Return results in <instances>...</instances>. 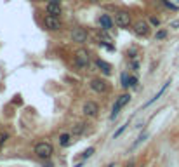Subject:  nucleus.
Segmentation results:
<instances>
[{
	"mask_svg": "<svg viewBox=\"0 0 179 167\" xmlns=\"http://www.w3.org/2000/svg\"><path fill=\"white\" fill-rule=\"evenodd\" d=\"M150 21H151V25H155V26H158V19H157V18H151V19H150Z\"/></svg>",
	"mask_w": 179,
	"mask_h": 167,
	"instance_id": "a878e982",
	"label": "nucleus"
},
{
	"mask_svg": "<svg viewBox=\"0 0 179 167\" xmlns=\"http://www.w3.org/2000/svg\"><path fill=\"white\" fill-rule=\"evenodd\" d=\"M44 25L47 30L51 31H59L61 30V21H59V18H56V16H45L44 18Z\"/></svg>",
	"mask_w": 179,
	"mask_h": 167,
	"instance_id": "39448f33",
	"label": "nucleus"
},
{
	"mask_svg": "<svg viewBox=\"0 0 179 167\" xmlns=\"http://www.w3.org/2000/svg\"><path fill=\"white\" fill-rule=\"evenodd\" d=\"M97 21H99V26L103 28L105 31L111 30V28H113V23H115L113 18H111V16H108V14H101Z\"/></svg>",
	"mask_w": 179,
	"mask_h": 167,
	"instance_id": "1a4fd4ad",
	"label": "nucleus"
},
{
	"mask_svg": "<svg viewBox=\"0 0 179 167\" xmlns=\"http://www.w3.org/2000/svg\"><path fill=\"white\" fill-rule=\"evenodd\" d=\"M59 145L61 146H70L71 145V134L70 132H63L59 136Z\"/></svg>",
	"mask_w": 179,
	"mask_h": 167,
	"instance_id": "4468645a",
	"label": "nucleus"
},
{
	"mask_svg": "<svg viewBox=\"0 0 179 167\" xmlns=\"http://www.w3.org/2000/svg\"><path fill=\"white\" fill-rule=\"evenodd\" d=\"M85 131V124H75L73 127H71V134H77V136H80V134H82V132Z\"/></svg>",
	"mask_w": 179,
	"mask_h": 167,
	"instance_id": "2eb2a0df",
	"label": "nucleus"
},
{
	"mask_svg": "<svg viewBox=\"0 0 179 167\" xmlns=\"http://www.w3.org/2000/svg\"><path fill=\"white\" fill-rule=\"evenodd\" d=\"M71 40L77 42V44H83V42H87V30L82 26H75L71 30Z\"/></svg>",
	"mask_w": 179,
	"mask_h": 167,
	"instance_id": "20e7f679",
	"label": "nucleus"
},
{
	"mask_svg": "<svg viewBox=\"0 0 179 167\" xmlns=\"http://www.w3.org/2000/svg\"><path fill=\"white\" fill-rule=\"evenodd\" d=\"M61 12H63L61 4H52V2H49L47 4V14L49 16H56V18H59Z\"/></svg>",
	"mask_w": 179,
	"mask_h": 167,
	"instance_id": "9b49d317",
	"label": "nucleus"
},
{
	"mask_svg": "<svg viewBox=\"0 0 179 167\" xmlns=\"http://www.w3.org/2000/svg\"><path fill=\"white\" fill-rule=\"evenodd\" d=\"M129 82H131L129 73H122V75H120V84H122V87H129Z\"/></svg>",
	"mask_w": 179,
	"mask_h": 167,
	"instance_id": "a211bd4d",
	"label": "nucleus"
},
{
	"mask_svg": "<svg viewBox=\"0 0 179 167\" xmlns=\"http://www.w3.org/2000/svg\"><path fill=\"white\" fill-rule=\"evenodd\" d=\"M162 4H163V5H165V7H167V9H172V11H177V9H179V7H177V5H176V4H170V2H169V0H162Z\"/></svg>",
	"mask_w": 179,
	"mask_h": 167,
	"instance_id": "412c9836",
	"label": "nucleus"
},
{
	"mask_svg": "<svg viewBox=\"0 0 179 167\" xmlns=\"http://www.w3.org/2000/svg\"><path fill=\"white\" fill-rule=\"evenodd\" d=\"M49 2H52V4H59V0H49Z\"/></svg>",
	"mask_w": 179,
	"mask_h": 167,
	"instance_id": "c85d7f7f",
	"label": "nucleus"
},
{
	"mask_svg": "<svg viewBox=\"0 0 179 167\" xmlns=\"http://www.w3.org/2000/svg\"><path fill=\"white\" fill-rule=\"evenodd\" d=\"M170 26H172V28H179V21H174L172 25H170Z\"/></svg>",
	"mask_w": 179,
	"mask_h": 167,
	"instance_id": "bb28decb",
	"label": "nucleus"
},
{
	"mask_svg": "<svg viewBox=\"0 0 179 167\" xmlns=\"http://www.w3.org/2000/svg\"><path fill=\"white\" fill-rule=\"evenodd\" d=\"M165 37H167V31L165 30H160L157 33V40H162V38H165Z\"/></svg>",
	"mask_w": 179,
	"mask_h": 167,
	"instance_id": "4be33fe9",
	"label": "nucleus"
},
{
	"mask_svg": "<svg viewBox=\"0 0 179 167\" xmlns=\"http://www.w3.org/2000/svg\"><path fill=\"white\" fill-rule=\"evenodd\" d=\"M131 68H132V70H137V68H139V63H137V61H132V63H131Z\"/></svg>",
	"mask_w": 179,
	"mask_h": 167,
	"instance_id": "b1692460",
	"label": "nucleus"
},
{
	"mask_svg": "<svg viewBox=\"0 0 179 167\" xmlns=\"http://www.w3.org/2000/svg\"><path fill=\"white\" fill-rule=\"evenodd\" d=\"M83 115L89 117V119H96L97 115H99V105L96 101H87L83 105Z\"/></svg>",
	"mask_w": 179,
	"mask_h": 167,
	"instance_id": "7ed1b4c3",
	"label": "nucleus"
},
{
	"mask_svg": "<svg viewBox=\"0 0 179 167\" xmlns=\"http://www.w3.org/2000/svg\"><path fill=\"white\" fill-rule=\"evenodd\" d=\"M134 33L137 37H146L150 35V25L146 21H143V19H139V21H136L134 25Z\"/></svg>",
	"mask_w": 179,
	"mask_h": 167,
	"instance_id": "0eeeda50",
	"label": "nucleus"
},
{
	"mask_svg": "<svg viewBox=\"0 0 179 167\" xmlns=\"http://www.w3.org/2000/svg\"><path fill=\"white\" fill-rule=\"evenodd\" d=\"M52 153H54V148L51 143L42 141V143H38V145L35 146V155L38 158H42V160H49V158L52 157Z\"/></svg>",
	"mask_w": 179,
	"mask_h": 167,
	"instance_id": "f257e3e1",
	"label": "nucleus"
},
{
	"mask_svg": "<svg viewBox=\"0 0 179 167\" xmlns=\"http://www.w3.org/2000/svg\"><path fill=\"white\" fill-rule=\"evenodd\" d=\"M137 85V79L136 77H131V82H129V87H136Z\"/></svg>",
	"mask_w": 179,
	"mask_h": 167,
	"instance_id": "5701e85b",
	"label": "nucleus"
},
{
	"mask_svg": "<svg viewBox=\"0 0 179 167\" xmlns=\"http://www.w3.org/2000/svg\"><path fill=\"white\" fill-rule=\"evenodd\" d=\"M96 66L99 68L101 71L105 75H110L111 73V65L110 63H106V61H103V59H96Z\"/></svg>",
	"mask_w": 179,
	"mask_h": 167,
	"instance_id": "ddd939ff",
	"label": "nucleus"
},
{
	"mask_svg": "<svg viewBox=\"0 0 179 167\" xmlns=\"http://www.w3.org/2000/svg\"><path fill=\"white\" fill-rule=\"evenodd\" d=\"M115 25H117L118 28H129L131 26V23H132V18H131V14L127 12V11H120V12L115 14Z\"/></svg>",
	"mask_w": 179,
	"mask_h": 167,
	"instance_id": "f03ea898",
	"label": "nucleus"
},
{
	"mask_svg": "<svg viewBox=\"0 0 179 167\" xmlns=\"http://www.w3.org/2000/svg\"><path fill=\"white\" fill-rule=\"evenodd\" d=\"M94 151H96V150H94V146H89V148L85 150V151H83L82 158H83V160H85V158H89V157H91L92 153H94Z\"/></svg>",
	"mask_w": 179,
	"mask_h": 167,
	"instance_id": "aec40b11",
	"label": "nucleus"
},
{
	"mask_svg": "<svg viewBox=\"0 0 179 167\" xmlns=\"http://www.w3.org/2000/svg\"><path fill=\"white\" fill-rule=\"evenodd\" d=\"M91 89L97 94H105L106 89H108V84H106L103 79H92L91 80Z\"/></svg>",
	"mask_w": 179,
	"mask_h": 167,
	"instance_id": "6e6552de",
	"label": "nucleus"
},
{
	"mask_svg": "<svg viewBox=\"0 0 179 167\" xmlns=\"http://www.w3.org/2000/svg\"><path fill=\"white\" fill-rule=\"evenodd\" d=\"M148 138H150V132H148V131H143V132L139 134V136H137V139H136L134 143H132V146H131V151H132V150H136V148H137V146H139L141 143H144V141L148 139Z\"/></svg>",
	"mask_w": 179,
	"mask_h": 167,
	"instance_id": "f8f14e48",
	"label": "nucleus"
},
{
	"mask_svg": "<svg viewBox=\"0 0 179 167\" xmlns=\"http://www.w3.org/2000/svg\"><path fill=\"white\" fill-rule=\"evenodd\" d=\"M127 125H129V122H127V124H123L122 127H118L117 131H115V134H113V139H117V138H120V136H122V132L127 129Z\"/></svg>",
	"mask_w": 179,
	"mask_h": 167,
	"instance_id": "6ab92c4d",
	"label": "nucleus"
},
{
	"mask_svg": "<svg viewBox=\"0 0 179 167\" xmlns=\"http://www.w3.org/2000/svg\"><path fill=\"white\" fill-rule=\"evenodd\" d=\"M105 167H115V164H110V165H105Z\"/></svg>",
	"mask_w": 179,
	"mask_h": 167,
	"instance_id": "c756f323",
	"label": "nucleus"
},
{
	"mask_svg": "<svg viewBox=\"0 0 179 167\" xmlns=\"http://www.w3.org/2000/svg\"><path fill=\"white\" fill-rule=\"evenodd\" d=\"M75 65L80 66V68H85V66L89 65V52L85 49L77 51V54H75Z\"/></svg>",
	"mask_w": 179,
	"mask_h": 167,
	"instance_id": "423d86ee",
	"label": "nucleus"
},
{
	"mask_svg": "<svg viewBox=\"0 0 179 167\" xmlns=\"http://www.w3.org/2000/svg\"><path fill=\"white\" fill-rule=\"evenodd\" d=\"M117 103L123 108L125 105H129V103H131V94H127V93H125V94H122V96H120V97L117 99Z\"/></svg>",
	"mask_w": 179,
	"mask_h": 167,
	"instance_id": "dca6fc26",
	"label": "nucleus"
},
{
	"mask_svg": "<svg viewBox=\"0 0 179 167\" xmlns=\"http://www.w3.org/2000/svg\"><path fill=\"white\" fill-rule=\"evenodd\" d=\"M127 167H134V160H131V162L127 164Z\"/></svg>",
	"mask_w": 179,
	"mask_h": 167,
	"instance_id": "cd10ccee",
	"label": "nucleus"
},
{
	"mask_svg": "<svg viewBox=\"0 0 179 167\" xmlns=\"http://www.w3.org/2000/svg\"><path fill=\"white\" fill-rule=\"evenodd\" d=\"M169 84H170V82H165V84H163V87H162L160 91H158V93L155 94V96H153L151 99H150V101H146V103H144V105H143V108H148L150 105H153V103H155V101H158V99H160V97L163 96V93H165L167 89H169Z\"/></svg>",
	"mask_w": 179,
	"mask_h": 167,
	"instance_id": "9d476101",
	"label": "nucleus"
},
{
	"mask_svg": "<svg viewBox=\"0 0 179 167\" xmlns=\"http://www.w3.org/2000/svg\"><path fill=\"white\" fill-rule=\"evenodd\" d=\"M134 54H136V49H134V47H131V49H129V57H136Z\"/></svg>",
	"mask_w": 179,
	"mask_h": 167,
	"instance_id": "393cba45",
	"label": "nucleus"
},
{
	"mask_svg": "<svg viewBox=\"0 0 179 167\" xmlns=\"http://www.w3.org/2000/svg\"><path fill=\"white\" fill-rule=\"evenodd\" d=\"M0 145H2V143H0Z\"/></svg>",
	"mask_w": 179,
	"mask_h": 167,
	"instance_id": "7c9ffc66",
	"label": "nucleus"
},
{
	"mask_svg": "<svg viewBox=\"0 0 179 167\" xmlns=\"http://www.w3.org/2000/svg\"><path fill=\"white\" fill-rule=\"evenodd\" d=\"M120 110H122V106H120L117 101H115L113 108H111V115H110V119H111V120H113V119H117V117H118V113H120Z\"/></svg>",
	"mask_w": 179,
	"mask_h": 167,
	"instance_id": "f3484780",
	"label": "nucleus"
}]
</instances>
